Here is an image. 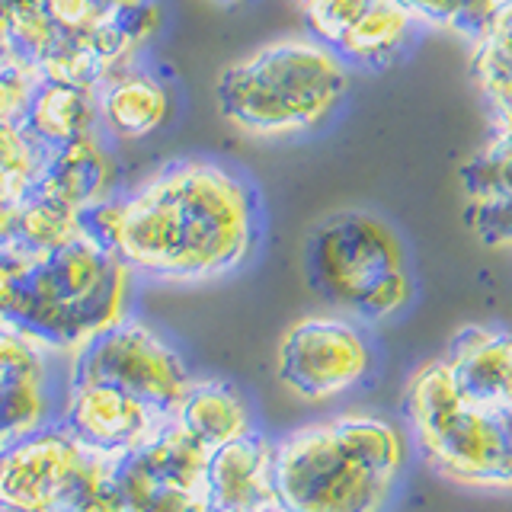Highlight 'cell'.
<instances>
[{"label":"cell","mask_w":512,"mask_h":512,"mask_svg":"<svg viewBox=\"0 0 512 512\" xmlns=\"http://www.w3.org/2000/svg\"><path fill=\"white\" fill-rule=\"evenodd\" d=\"M58 512H128L119 487V461L87 452L84 464L61 493Z\"/></svg>","instance_id":"7402d4cb"},{"label":"cell","mask_w":512,"mask_h":512,"mask_svg":"<svg viewBox=\"0 0 512 512\" xmlns=\"http://www.w3.org/2000/svg\"><path fill=\"white\" fill-rule=\"evenodd\" d=\"M170 420V413L144 404L141 397L116 388V384L84 378L64 381L58 423L90 455L122 461L157 439Z\"/></svg>","instance_id":"30bf717a"},{"label":"cell","mask_w":512,"mask_h":512,"mask_svg":"<svg viewBox=\"0 0 512 512\" xmlns=\"http://www.w3.org/2000/svg\"><path fill=\"white\" fill-rule=\"evenodd\" d=\"M404 420L423 461L442 480L512 493V416L468 404L442 356L413 368L404 388Z\"/></svg>","instance_id":"8992f818"},{"label":"cell","mask_w":512,"mask_h":512,"mask_svg":"<svg viewBox=\"0 0 512 512\" xmlns=\"http://www.w3.org/2000/svg\"><path fill=\"white\" fill-rule=\"evenodd\" d=\"M420 26L423 23L404 0H372L336 42V52L349 68H384L416 39Z\"/></svg>","instance_id":"d6986e66"},{"label":"cell","mask_w":512,"mask_h":512,"mask_svg":"<svg viewBox=\"0 0 512 512\" xmlns=\"http://www.w3.org/2000/svg\"><path fill=\"white\" fill-rule=\"evenodd\" d=\"M173 423L180 426L186 436L196 439L205 452L237 442L256 432L253 407L244 397V391L234 388L228 381L218 378H196L189 384L180 407L173 410Z\"/></svg>","instance_id":"e0dca14e"},{"label":"cell","mask_w":512,"mask_h":512,"mask_svg":"<svg viewBox=\"0 0 512 512\" xmlns=\"http://www.w3.org/2000/svg\"><path fill=\"white\" fill-rule=\"evenodd\" d=\"M23 256H16L10 250H0V324L7 320L10 301H13V285H16V272H20Z\"/></svg>","instance_id":"83f0119b"},{"label":"cell","mask_w":512,"mask_h":512,"mask_svg":"<svg viewBox=\"0 0 512 512\" xmlns=\"http://www.w3.org/2000/svg\"><path fill=\"white\" fill-rule=\"evenodd\" d=\"M304 272L314 292L356 324H384L404 314L416 295L404 240L365 208H343L314 224Z\"/></svg>","instance_id":"5b68a950"},{"label":"cell","mask_w":512,"mask_h":512,"mask_svg":"<svg viewBox=\"0 0 512 512\" xmlns=\"http://www.w3.org/2000/svg\"><path fill=\"white\" fill-rule=\"evenodd\" d=\"M509 416H512V407H509Z\"/></svg>","instance_id":"1f68e13d"},{"label":"cell","mask_w":512,"mask_h":512,"mask_svg":"<svg viewBox=\"0 0 512 512\" xmlns=\"http://www.w3.org/2000/svg\"><path fill=\"white\" fill-rule=\"evenodd\" d=\"M468 205L512 199V141L493 135L484 151H477L461 170Z\"/></svg>","instance_id":"603a6c76"},{"label":"cell","mask_w":512,"mask_h":512,"mask_svg":"<svg viewBox=\"0 0 512 512\" xmlns=\"http://www.w3.org/2000/svg\"><path fill=\"white\" fill-rule=\"evenodd\" d=\"M80 237H84V212L45 196L39 189H29L23 196L20 224H16V240L10 253L29 260V256L68 247Z\"/></svg>","instance_id":"ffe728a7"},{"label":"cell","mask_w":512,"mask_h":512,"mask_svg":"<svg viewBox=\"0 0 512 512\" xmlns=\"http://www.w3.org/2000/svg\"><path fill=\"white\" fill-rule=\"evenodd\" d=\"M84 234L141 279L205 285L244 269L263 234L244 173L212 157H180L84 212Z\"/></svg>","instance_id":"6da1fadb"},{"label":"cell","mask_w":512,"mask_h":512,"mask_svg":"<svg viewBox=\"0 0 512 512\" xmlns=\"http://www.w3.org/2000/svg\"><path fill=\"white\" fill-rule=\"evenodd\" d=\"M173 112V96L167 84L151 71L128 68L103 77L96 84V116L100 132L112 141H144L164 128Z\"/></svg>","instance_id":"2e32d148"},{"label":"cell","mask_w":512,"mask_h":512,"mask_svg":"<svg viewBox=\"0 0 512 512\" xmlns=\"http://www.w3.org/2000/svg\"><path fill=\"white\" fill-rule=\"evenodd\" d=\"M205 493L212 512H279L276 442L250 432L208 452Z\"/></svg>","instance_id":"4fadbf2b"},{"label":"cell","mask_w":512,"mask_h":512,"mask_svg":"<svg viewBox=\"0 0 512 512\" xmlns=\"http://www.w3.org/2000/svg\"><path fill=\"white\" fill-rule=\"evenodd\" d=\"M442 362L452 372L458 394L474 407L509 413L512 407V333L487 324L461 327Z\"/></svg>","instance_id":"5bb4252c"},{"label":"cell","mask_w":512,"mask_h":512,"mask_svg":"<svg viewBox=\"0 0 512 512\" xmlns=\"http://www.w3.org/2000/svg\"><path fill=\"white\" fill-rule=\"evenodd\" d=\"M135 279L119 253L84 234L20 263L7 324L71 362L96 336L132 317Z\"/></svg>","instance_id":"277c9868"},{"label":"cell","mask_w":512,"mask_h":512,"mask_svg":"<svg viewBox=\"0 0 512 512\" xmlns=\"http://www.w3.org/2000/svg\"><path fill=\"white\" fill-rule=\"evenodd\" d=\"M349 84L352 71L333 45L314 36H285L224 64L215 80V106L240 135L285 141L330 122Z\"/></svg>","instance_id":"3957f363"},{"label":"cell","mask_w":512,"mask_h":512,"mask_svg":"<svg viewBox=\"0 0 512 512\" xmlns=\"http://www.w3.org/2000/svg\"><path fill=\"white\" fill-rule=\"evenodd\" d=\"M23 125L42 148H58V144H68L80 135L100 132L96 87L45 77L36 87Z\"/></svg>","instance_id":"ac0fdd59"},{"label":"cell","mask_w":512,"mask_h":512,"mask_svg":"<svg viewBox=\"0 0 512 512\" xmlns=\"http://www.w3.org/2000/svg\"><path fill=\"white\" fill-rule=\"evenodd\" d=\"M45 77H39L23 64H0V122L23 125L36 87Z\"/></svg>","instance_id":"cb8c5ba5"},{"label":"cell","mask_w":512,"mask_h":512,"mask_svg":"<svg viewBox=\"0 0 512 512\" xmlns=\"http://www.w3.org/2000/svg\"><path fill=\"white\" fill-rule=\"evenodd\" d=\"M160 26L157 0H0V64L96 87Z\"/></svg>","instance_id":"7a4b0ae2"},{"label":"cell","mask_w":512,"mask_h":512,"mask_svg":"<svg viewBox=\"0 0 512 512\" xmlns=\"http://www.w3.org/2000/svg\"><path fill=\"white\" fill-rule=\"evenodd\" d=\"M208 4H215V7H221V10H231V7L247 4V0H208Z\"/></svg>","instance_id":"f1b7e54d"},{"label":"cell","mask_w":512,"mask_h":512,"mask_svg":"<svg viewBox=\"0 0 512 512\" xmlns=\"http://www.w3.org/2000/svg\"><path fill=\"white\" fill-rule=\"evenodd\" d=\"M116 176V157L109 151L106 135L90 132L68 144H58V148H48L32 189L77 208V212H87V208L116 196Z\"/></svg>","instance_id":"9a60e30c"},{"label":"cell","mask_w":512,"mask_h":512,"mask_svg":"<svg viewBox=\"0 0 512 512\" xmlns=\"http://www.w3.org/2000/svg\"><path fill=\"white\" fill-rule=\"evenodd\" d=\"M298 4V10L304 13V10H311V7H317V4H324V0H295Z\"/></svg>","instance_id":"f546056e"},{"label":"cell","mask_w":512,"mask_h":512,"mask_svg":"<svg viewBox=\"0 0 512 512\" xmlns=\"http://www.w3.org/2000/svg\"><path fill=\"white\" fill-rule=\"evenodd\" d=\"M10 442H4V439H0V455H4V448H7Z\"/></svg>","instance_id":"4dcf8cb0"},{"label":"cell","mask_w":512,"mask_h":512,"mask_svg":"<svg viewBox=\"0 0 512 512\" xmlns=\"http://www.w3.org/2000/svg\"><path fill=\"white\" fill-rule=\"evenodd\" d=\"M372 4V0H324L311 10H304V23H308V36L327 42L336 48L343 32L359 20V13Z\"/></svg>","instance_id":"d4e9b609"},{"label":"cell","mask_w":512,"mask_h":512,"mask_svg":"<svg viewBox=\"0 0 512 512\" xmlns=\"http://www.w3.org/2000/svg\"><path fill=\"white\" fill-rule=\"evenodd\" d=\"M400 474L346 445L330 420L276 439L279 512H384Z\"/></svg>","instance_id":"52a82bcc"},{"label":"cell","mask_w":512,"mask_h":512,"mask_svg":"<svg viewBox=\"0 0 512 512\" xmlns=\"http://www.w3.org/2000/svg\"><path fill=\"white\" fill-rule=\"evenodd\" d=\"M464 221L474 231L480 244L509 250L512 247V199L506 202H484L464 208Z\"/></svg>","instance_id":"484cf974"},{"label":"cell","mask_w":512,"mask_h":512,"mask_svg":"<svg viewBox=\"0 0 512 512\" xmlns=\"http://www.w3.org/2000/svg\"><path fill=\"white\" fill-rule=\"evenodd\" d=\"M20 208H23V192L0 189V250H13Z\"/></svg>","instance_id":"4316f807"},{"label":"cell","mask_w":512,"mask_h":512,"mask_svg":"<svg viewBox=\"0 0 512 512\" xmlns=\"http://www.w3.org/2000/svg\"><path fill=\"white\" fill-rule=\"evenodd\" d=\"M119 487L128 512H212L205 490L154 480L132 455L119 461Z\"/></svg>","instance_id":"44dd1931"},{"label":"cell","mask_w":512,"mask_h":512,"mask_svg":"<svg viewBox=\"0 0 512 512\" xmlns=\"http://www.w3.org/2000/svg\"><path fill=\"white\" fill-rule=\"evenodd\" d=\"M58 359L13 324H0V439L13 442L58 423L61 397L55 381Z\"/></svg>","instance_id":"7c38bea8"},{"label":"cell","mask_w":512,"mask_h":512,"mask_svg":"<svg viewBox=\"0 0 512 512\" xmlns=\"http://www.w3.org/2000/svg\"><path fill=\"white\" fill-rule=\"evenodd\" d=\"M372 343L352 317L304 314L276 349V378L301 404H330L372 375Z\"/></svg>","instance_id":"ba28073f"},{"label":"cell","mask_w":512,"mask_h":512,"mask_svg":"<svg viewBox=\"0 0 512 512\" xmlns=\"http://www.w3.org/2000/svg\"><path fill=\"white\" fill-rule=\"evenodd\" d=\"M68 378L116 384L170 416L186 397L189 384L196 381L183 352L157 327L138 317H125L122 324L96 336L80 356L68 362Z\"/></svg>","instance_id":"9c48e42d"},{"label":"cell","mask_w":512,"mask_h":512,"mask_svg":"<svg viewBox=\"0 0 512 512\" xmlns=\"http://www.w3.org/2000/svg\"><path fill=\"white\" fill-rule=\"evenodd\" d=\"M87 452L61 423L13 439L0 455V512H58Z\"/></svg>","instance_id":"8fae6325"}]
</instances>
